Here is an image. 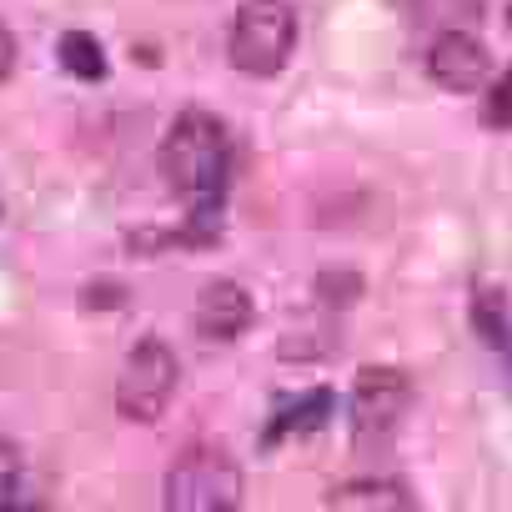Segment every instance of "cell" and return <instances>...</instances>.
Masks as SVG:
<instances>
[{
    "mask_svg": "<svg viewBox=\"0 0 512 512\" xmlns=\"http://www.w3.org/2000/svg\"><path fill=\"white\" fill-rule=\"evenodd\" d=\"M156 166L191 216H221L231 186V136L211 111H181L156 151Z\"/></svg>",
    "mask_w": 512,
    "mask_h": 512,
    "instance_id": "cell-1",
    "label": "cell"
},
{
    "mask_svg": "<svg viewBox=\"0 0 512 512\" xmlns=\"http://www.w3.org/2000/svg\"><path fill=\"white\" fill-rule=\"evenodd\" d=\"M161 502L171 512H236L241 507V467L221 442L186 447L161 482Z\"/></svg>",
    "mask_w": 512,
    "mask_h": 512,
    "instance_id": "cell-2",
    "label": "cell"
},
{
    "mask_svg": "<svg viewBox=\"0 0 512 512\" xmlns=\"http://www.w3.org/2000/svg\"><path fill=\"white\" fill-rule=\"evenodd\" d=\"M297 51V11L287 0H241L231 21V66L241 76H282Z\"/></svg>",
    "mask_w": 512,
    "mask_h": 512,
    "instance_id": "cell-3",
    "label": "cell"
},
{
    "mask_svg": "<svg viewBox=\"0 0 512 512\" xmlns=\"http://www.w3.org/2000/svg\"><path fill=\"white\" fill-rule=\"evenodd\" d=\"M176 352L161 337H141L116 377V412L126 422H156L176 397Z\"/></svg>",
    "mask_w": 512,
    "mask_h": 512,
    "instance_id": "cell-4",
    "label": "cell"
},
{
    "mask_svg": "<svg viewBox=\"0 0 512 512\" xmlns=\"http://www.w3.org/2000/svg\"><path fill=\"white\" fill-rule=\"evenodd\" d=\"M407 407H412V382H407V372H397V367H367V372L357 377V387H352V412H347L352 442H357L362 452H367V447H387L392 432L402 427Z\"/></svg>",
    "mask_w": 512,
    "mask_h": 512,
    "instance_id": "cell-5",
    "label": "cell"
},
{
    "mask_svg": "<svg viewBox=\"0 0 512 512\" xmlns=\"http://www.w3.org/2000/svg\"><path fill=\"white\" fill-rule=\"evenodd\" d=\"M427 76L452 91V96H472V91H487L492 81V56L487 46L472 36V31H442L427 51Z\"/></svg>",
    "mask_w": 512,
    "mask_h": 512,
    "instance_id": "cell-6",
    "label": "cell"
},
{
    "mask_svg": "<svg viewBox=\"0 0 512 512\" xmlns=\"http://www.w3.org/2000/svg\"><path fill=\"white\" fill-rule=\"evenodd\" d=\"M251 317H256V307L231 277H216L196 292V332L206 342H236L251 327Z\"/></svg>",
    "mask_w": 512,
    "mask_h": 512,
    "instance_id": "cell-7",
    "label": "cell"
},
{
    "mask_svg": "<svg viewBox=\"0 0 512 512\" xmlns=\"http://www.w3.org/2000/svg\"><path fill=\"white\" fill-rule=\"evenodd\" d=\"M332 412H337V392H332V387H307V392H297L292 402L277 407V417H272V427H267V447L282 442V437L322 432V427L332 422Z\"/></svg>",
    "mask_w": 512,
    "mask_h": 512,
    "instance_id": "cell-8",
    "label": "cell"
},
{
    "mask_svg": "<svg viewBox=\"0 0 512 512\" xmlns=\"http://www.w3.org/2000/svg\"><path fill=\"white\" fill-rule=\"evenodd\" d=\"M327 507L332 512H407L417 507V497L402 482H352V487L327 492Z\"/></svg>",
    "mask_w": 512,
    "mask_h": 512,
    "instance_id": "cell-9",
    "label": "cell"
},
{
    "mask_svg": "<svg viewBox=\"0 0 512 512\" xmlns=\"http://www.w3.org/2000/svg\"><path fill=\"white\" fill-rule=\"evenodd\" d=\"M487 16V0H407V21L442 36V31H472Z\"/></svg>",
    "mask_w": 512,
    "mask_h": 512,
    "instance_id": "cell-10",
    "label": "cell"
},
{
    "mask_svg": "<svg viewBox=\"0 0 512 512\" xmlns=\"http://www.w3.org/2000/svg\"><path fill=\"white\" fill-rule=\"evenodd\" d=\"M472 327L507 362V377H512V322H507V297L497 287H477V297H472Z\"/></svg>",
    "mask_w": 512,
    "mask_h": 512,
    "instance_id": "cell-11",
    "label": "cell"
},
{
    "mask_svg": "<svg viewBox=\"0 0 512 512\" xmlns=\"http://www.w3.org/2000/svg\"><path fill=\"white\" fill-rule=\"evenodd\" d=\"M56 61H61V71L66 76H76V81H106V51H101V41L91 36V31H66L61 41H56Z\"/></svg>",
    "mask_w": 512,
    "mask_h": 512,
    "instance_id": "cell-12",
    "label": "cell"
},
{
    "mask_svg": "<svg viewBox=\"0 0 512 512\" xmlns=\"http://www.w3.org/2000/svg\"><path fill=\"white\" fill-rule=\"evenodd\" d=\"M482 126L487 131H512V66L492 81V91L482 96Z\"/></svg>",
    "mask_w": 512,
    "mask_h": 512,
    "instance_id": "cell-13",
    "label": "cell"
},
{
    "mask_svg": "<svg viewBox=\"0 0 512 512\" xmlns=\"http://www.w3.org/2000/svg\"><path fill=\"white\" fill-rule=\"evenodd\" d=\"M16 497H21V457L0 447V507H16Z\"/></svg>",
    "mask_w": 512,
    "mask_h": 512,
    "instance_id": "cell-14",
    "label": "cell"
},
{
    "mask_svg": "<svg viewBox=\"0 0 512 512\" xmlns=\"http://www.w3.org/2000/svg\"><path fill=\"white\" fill-rule=\"evenodd\" d=\"M11 71H16V36L0 26V81H6Z\"/></svg>",
    "mask_w": 512,
    "mask_h": 512,
    "instance_id": "cell-15",
    "label": "cell"
}]
</instances>
